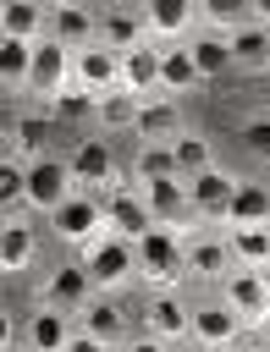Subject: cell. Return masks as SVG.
<instances>
[{"mask_svg": "<svg viewBox=\"0 0 270 352\" xmlns=\"http://www.w3.org/2000/svg\"><path fill=\"white\" fill-rule=\"evenodd\" d=\"M77 264L94 275L99 292H116L121 280L138 275V242H127V236H116V231H99L94 242L77 248Z\"/></svg>", "mask_w": 270, "mask_h": 352, "instance_id": "cell-2", "label": "cell"}, {"mask_svg": "<svg viewBox=\"0 0 270 352\" xmlns=\"http://www.w3.org/2000/svg\"><path fill=\"white\" fill-rule=\"evenodd\" d=\"M127 352H171V341H160V336H149V330H143V336H138Z\"/></svg>", "mask_w": 270, "mask_h": 352, "instance_id": "cell-39", "label": "cell"}, {"mask_svg": "<svg viewBox=\"0 0 270 352\" xmlns=\"http://www.w3.org/2000/svg\"><path fill=\"white\" fill-rule=\"evenodd\" d=\"M72 314H61V308H33V319H28V330H22V341H28V352H66V341H72Z\"/></svg>", "mask_w": 270, "mask_h": 352, "instance_id": "cell-20", "label": "cell"}, {"mask_svg": "<svg viewBox=\"0 0 270 352\" xmlns=\"http://www.w3.org/2000/svg\"><path fill=\"white\" fill-rule=\"evenodd\" d=\"M50 38H61L66 50H83V44H99V16L83 6V0H66L50 11Z\"/></svg>", "mask_w": 270, "mask_h": 352, "instance_id": "cell-16", "label": "cell"}, {"mask_svg": "<svg viewBox=\"0 0 270 352\" xmlns=\"http://www.w3.org/2000/svg\"><path fill=\"white\" fill-rule=\"evenodd\" d=\"M138 275L154 292H176V280H187V242L171 226H149V236L138 242Z\"/></svg>", "mask_w": 270, "mask_h": 352, "instance_id": "cell-1", "label": "cell"}, {"mask_svg": "<svg viewBox=\"0 0 270 352\" xmlns=\"http://www.w3.org/2000/svg\"><path fill=\"white\" fill-rule=\"evenodd\" d=\"M44 132H50V116H22L17 121V154L11 160H22V165L44 160Z\"/></svg>", "mask_w": 270, "mask_h": 352, "instance_id": "cell-34", "label": "cell"}, {"mask_svg": "<svg viewBox=\"0 0 270 352\" xmlns=\"http://www.w3.org/2000/svg\"><path fill=\"white\" fill-rule=\"evenodd\" d=\"M237 270L226 236H187V275L193 280H226Z\"/></svg>", "mask_w": 270, "mask_h": 352, "instance_id": "cell-17", "label": "cell"}, {"mask_svg": "<svg viewBox=\"0 0 270 352\" xmlns=\"http://www.w3.org/2000/svg\"><path fill=\"white\" fill-rule=\"evenodd\" d=\"M66 88H72V50L44 33V38L33 44V82H28V94L55 99V94H66Z\"/></svg>", "mask_w": 270, "mask_h": 352, "instance_id": "cell-7", "label": "cell"}, {"mask_svg": "<svg viewBox=\"0 0 270 352\" xmlns=\"http://www.w3.org/2000/svg\"><path fill=\"white\" fill-rule=\"evenodd\" d=\"M226 38H231V60H237V66H270V28H264V22L248 16V22L231 28Z\"/></svg>", "mask_w": 270, "mask_h": 352, "instance_id": "cell-28", "label": "cell"}, {"mask_svg": "<svg viewBox=\"0 0 270 352\" xmlns=\"http://www.w3.org/2000/svg\"><path fill=\"white\" fill-rule=\"evenodd\" d=\"M198 82H204V72H198L193 50H187V44H160V94H165V99H182V94L198 88Z\"/></svg>", "mask_w": 270, "mask_h": 352, "instance_id": "cell-18", "label": "cell"}, {"mask_svg": "<svg viewBox=\"0 0 270 352\" xmlns=\"http://www.w3.org/2000/svg\"><path fill=\"white\" fill-rule=\"evenodd\" d=\"M242 148H248L259 165H270V116H253V121H242Z\"/></svg>", "mask_w": 270, "mask_h": 352, "instance_id": "cell-37", "label": "cell"}, {"mask_svg": "<svg viewBox=\"0 0 270 352\" xmlns=\"http://www.w3.org/2000/svg\"><path fill=\"white\" fill-rule=\"evenodd\" d=\"M99 198H105V226H110L116 236H127V242H143V236H149L154 214H149V204H143V187L110 182Z\"/></svg>", "mask_w": 270, "mask_h": 352, "instance_id": "cell-4", "label": "cell"}, {"mask_svg": "<svg viewBox=\"0 0 270 352\" xmlns=\"http://www.w3.org/2000/svg\"><path fill=\"white\" fill-rule=\"evenodd\" d=\"M187 352H204V346H198V341H193V346H187Z\"/></svg>", "mask_w": 270, "mask_h": 352, "instance_id": "cell-45", "label": "cell"}, {"mask_svg": "<svg viewBox=\"0 0 270 352\" xmlns=\"http://www.w3.org/2000/svg\"><path fill=\"white\" fill-rule=\"evenodd\" d=\"M160 176H182V170H176V154H171V143H143V154H138V182H160Z\"/></svg>", "mask_w": 270, "mask_h": 352, "instance_id": "cell-35", "label": "cell"}, {"mask_svg": "<svg viewBox=\"0 0 270 352\" xmlns=\"http://www.w3.org/2000/svg\"><path fill=\"white\" fill-rule=\"evenodd\" d=\"M220 302L242 319V324H264L270 319V292H264V280H259V270H231L226 280H220Z\"/></svg>", "mask_w": 270, "mask_h": 352, "instance_id": "cell-9", "label": "cell"}, {"mask_svg": "<svg viewBox=\"0 0 270 352\" xmlns=\"http://www.w3.org/2000/svg\"><path fill=\"white\" fill-rule=\"evenodd\" d=\"M171 154H176V170H182V176H198V170L215 165L209 138H198V132H176V138H171Z\"/></svg>", "mask_w": 270, "mask_h": 352, "instance_id": "cell-31", "label": "cell"}, {"mask_svg": "<svg viewBox=\"0 0 270 352\" xmlns=\"http://www.w3.org/2000/svg\"><path fill=\"white\" fill-rule=\"evenodd\" d=\"M66 160H72L77 187H99V192H105L110 182H121V176H116V154H110V143H105V138H83Z\"/></svg>", "mask_w": 270, "mask_h": 352, "instance_id": "cell-14", "label": "cell"}, {"mask_svg": "<svg viewBox=\"0 0 270 352\" xmlns=\"http://www.w3.org/2000/svg\"><path fill=\"white\" fill-rule=\"evenodd\" d=\"M259 280H264V292H270V264H259Z\"/></svg>", "mask_w": 270, "mask_h": 352, "instance_id": "cell-42", "label": "cell"}, {"mask_svg": "<svg viewBox=\"0 0 270 352\" xmlns=\"http://www.w3.org/2000/svg\"><path fill=\"white\" fill-rule=\"evenodd\" d=\"M193 341L204 352H226L231 341H242V319L215 297V302H193Z\"/></svg>", "mask_w": 270, "mask_h": 352, "instance_id": "cell-12", "label": "cell"}, {"mask_svg": "<svg viewBox=\"0 0 270 352\" xmlns=\"http://www.w3.org/2000/svg\"><path fill=\"white\" fill-rule=\"evenodd\" d=\"M0 82H6V94H28V82H33V44L28 38H0Z\"/></svg>", "mask_w": 270, "mask_h": 352, "instance_id": "cell-24", "label": "cell"}, {"mask_svg": "<svg viewBox=\"0 0 270 352\" xmlns=\"http://www.w3.org/2000/svg\"><path fill=\"white\" fill-rule=\"evenodd\" d=\"M143 143H171L176 132H182V121H176V99H165V94H154V99H143V110H138V126H132Z\"/></svg>", "mask_w": 270, "mask_h": 352, "instance_id": "cell-23", "label": "cell"}, {"mask_svg": "<svg viewBox=\"0 0 270 352\" xmlns=\"http://www.w3.org/2000/svg\"><path fill=\"white\" fill-rule=\"evenodd\" d=\"M259 341H264V346H270V319H264V324H259Z\"/></svg>", "mask_w": 270, "mask_h": 352, "instance_id": "cell-43", "label": "cell"}, {"mask_svg": "<svg viewBox=\"0 0 270 352\" xmlns=\"http://www.w3.org/2000/svg\"><path fill=\"white\" fill-rule=\"evenodd\" d=\"M226 242H231V258H237L242 270L270 264V231H264V226H231Z\"/></svg>", "mask_w": 270, "mask_h": 352, "instance_id": "cell-29", "label": "cell"}, {"mask_svg": "<svg viewBox=\"0 0 270 352\" xmlns=\"http://www.w3.org/2000/svg\"><path fill=\"white\" fill-rule=\"evenodd\" d=\"M99 44H105V50H116V55H127V50L149 44V28H143V16H138V11L110 6V11L99 16Z\"/></svg>", "mask_w": 270, "mask_h": 352, "instance_id": "cell-22", "label": "cell"}, {"mask_svg": "<svg viewBox=\"0 0 270 352\" xmlns=\"http://www.w3.org/2000/svg\"><path fill=\"white\" fill-rule=\"evenodd\" d=\"M44 33H50V6H39V0H0V38L39 44Z\"/></svg>", "mask_w": 270, "mask_h": 352, "instance_id": "cell-19", "label": "cell"}, {"mask_svg": "<svg viewBox=\"0 0 270 352\" xmlns=\"http://www.w3.org/2000/svg\"><path fill=\"white\" fill-rule=\"evenodd\" d=\"M193 16H198V0H143V28H149V38L176 44V38H187Z\"/></svg>", "mask_w": 270, "mask_h": 352, "instance_id": "cell-15", "label": "cell"}, {"mask_svg": "<svg viewBox=\"0 0 270 352\" xmlns=\"http://www.w3.org/2000/svg\"><path fill=\"white\" fill-rule=\"evenodd\" d=\"M248 6H253V22H264V28H270V0H248Z\"/></svg>", "mask_w": 270, "mask_h": 352, "instance_id": "cell-40", "label": "cell"}, {"mask_svg": "<svg viewBox=\"0 0 270 352\" xmlns=\"http://www.w3.org/2000/svg\"><path fill=\"white\" fill-rule=\"evenodd\" d=\"M50 226H55L61 242L83 248V242H94L99 231H110V226H105V198H99V192H72V198L50 214Z\"/></svg>", "mask_w": 270, "mask_h": 352, "instance_id": "cell-5", "label": "cell"}, {"mask_svg": "<svg viewBox=\"0 0 270 352\" xmlns=\"http://www.w3.org/2000/svg\"><path fill=\"white\" fill-rule=\"evenodd\" d=\"M264 231H270V226H264Z\"/></svg>", "mask_w": 270, "mask_h": 352, "instance_id": "cell-46", "label": "cell"}, {"mask_svg": "<svg viewBox=\"0 0 270 352\" xmlns=\"http://www.w3.org/2000/svg\"><path fill=\"white\" fill-rule=\"evenodd\" d=\"M198 16H204L215 33H231V28H242V22L253 16V6H248V0H198Z\"/></svg>", "mask_w": 270, "mask_h": 352, "instance_id": "cell-33", "label": "cell"}, {"mask_svg": "<svg viewBox=\"0 0 270 352\" xmlns=\"http://www.w3.org/2000/svg\"><path fill=\"white\" fill-rule=\"evenodd\" d=\"M33 253H39V236L22 220H6V231H0V270L6 275H22L33 264Z\"/></svg>", "mask_w": 270, "mask_h": 352, "instance_id": "cell-25", "label": "cell"}, {"mask_svg": "<svg viewBox=\"0 0 270 352\" xmlns=\"http://www.w3.org/2000/svg\"><path fill=\"white\" fill-rule=\"evenodd\" d=\"M138 110H143V99H138V94L110 88V94L99 99V110H94V116H99L105 126H138Z\"/></svg>", "mask_w": 270, "mask_h": 352, "instance_id": "cell-32", "label": "cell"}, {"mask_svg": "<svg viewBox=\"0 0 270 352\" xmlns=\"http://www.w3.org/2000/svg\"><path fill=\"white\" fill-rule=\"evenodd\" d=\"M143 330L160 336V341H193V308L176 292H154L149 308H143Z\"/></svg>", "mask_w": 270, "mask_h": 352, "instance_id": "cell-13", "label": "cell"}, {"mask_svg": "<svg viewBox=\"0 0 270 352\" xmlns=\"http://www.w3.org/2000/svg\"><path fill=\"white\" fill-rule=\"evenodd\" d=\"M39 302H44V308H61V314H77V308H88V302H94V275L72 258V264H61V270L44 280Z\"/></svg>", "mask_w": 270, "mask_h": 352, "instance_id": "cell-11", "label": "cell"}, {"mask_svg": "<svg viewBox=\"0 0 270 352\" xmlns=\"http://www.w3.org/2000/svg\"><path fill=\"white\" fill-rule=\"evenodd\" d=\"M231 192H237V176H231V170H220V165H209V170L187 176V198H193V214H198V220H226Z\"/></svg>", "mask_w": 270, "mask_h": 352, "instance_id": "cell-10", "label": "cell"}, {"mask_svg": "<svg viewBox=\"0 0 270 352\" xmlns=\"http://www.w3.org/2000/svg\"><path fill=\"white\" fill-rule=\"evenodd\" d=\"M72 88H88L94 99H105L110 88H121V55L105 50V44L72 50Z\"/></svg>", "mask_w": 270, "mask_h": 352, "instance_id": "cell-6", "label": "cell"}, {"mask_svg": "<svg viewBox=\"0 0 270 352\" xmlns=\"http://www.w3.org/2000/svg\"><path fill=\"white\" fill-rule=\"evenodd\" d=\"M226 352H270V346H264V341H231Z\"/></svg>", "mask_w": 270, "mask_h": 352, "instance_id": "cell-41", "label": "cell"}, {"mask_svg": "<svg viewBox=\"0 0 270 352\" xmlns=\"http://www.w3.org/2000/svg\"><path fill=\"white\" fill-rule=\"evenodd\" d=\"M143 187V204L154 214V226H193V198H187V176H160V182H138Z\"/></svg>", "mask_w": 270, "mask_h": 352, "instance_id": "cell-8", "label": "cell"}, {"mask_svg": "<svg viewBox=\"0 0 270 352\" xmlns=\"http://www.w3.org/2000/svg\"><path fill=\"white\" fill-rule=\"evenodd\" d=\"M121 88L138 94V99L160 94V44H138V50L121 55Z\"/></svg>", "mask_w": 270, "mask_h": 352, "instance_id": "cell-21", "label": "cell"}, {"mask_svg": "<svg viewBox=\"0 0 270 352\" xmlns=\"http://www.w3.org/2000/svg\"><path fill=\"white\" fill-rule=\"evenodd\" d=\"M226 220H231V226H270V187H259V182H237Z\"/></svg>", "mask_w": 270, "mask_h": 352, "instance_id": "cell-27", "label": "cell"}, {"mask_svg": "<svg viewBox=\"0 0 270 352\" xmlns=\"http://www.w3.org/2000/svg\"><path fill=\"white\" fill-rule=\"evenodd\" d=\"M77 192V176H72V160H33L28 165V209H39V214H55L66 198Z\"/></svg>", "mask_w": 270, "mask_h": 352, "instance_id": "cell-3", "label": "cell"}, {"mask_svg": "<svg viewBox=\"0 0 270 352\" xmlns=\"http://www.w3.org/2000/svg\"><path fill=\"white\" fill-rule=\"evenodd\" d=\"M39 6H50V11H55V6H66V0H39Z\"/></svg>", "mask_w": 270, "mask_h": 352, "instance_id": "cell-44", "label": "cell"}, {"mask_svg": "<svg viewBox=\"0 0 270 352\" xmlns=\"http://www.w3.org/2000/svg\"><path fill=\"white\" fill-rule=\"evenodd\" d=\"M77 330L99 336L105 346H121V336H127V314H121L116 302H88V308H77Z\"/></svg>", "mask_w": 270, "mask_h": 352, "instance_id": "cell-26", "label": "cell"}, {"mask_svg": "<svg viewBox=\"0 0 270 352\" xmlns=\"http://www.w3.org/2000/svg\"><path fill=\"white\" fill-rule=\"evenodd\" d=\"M187 50H193V60H198V72H204V77H220V72H231V66H237V60H231V38H226V33L187 38Z\"/></svg>", "mask_w": 270, "mask_h": 352, "instance_id": "cell-30", "label": "cell"}, {"mask_svg": "<svg viewBox=\"0 0 270 352\" xmlns=\"http://www.w3.org/2000/svg\"><path fill=\"white\" fill-rule=\"evenodd\" d=\"M94 110H99V99L88 88H66V94L50 99V116H61V121H77V116H94Z\"/></svg>", "mask_w": 270, "mask_h": 352, "instance_id": "cell-36", "label": "cell"}, {"mask_svg": "<svg viewBox=\"0 0 270 352\" xmlns=\"http://www.w3.org/2000/svg\"><path fill=\"white\" fill-rule=\"evenodd\" d=\"M66 352H110L99 336H88V330H72V341H66Z\"/></svg>", "mask_w": 270, "mask_h": 352, "instance_id": "cell-38", "label": "cell"}]
</instances>
